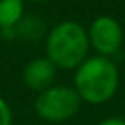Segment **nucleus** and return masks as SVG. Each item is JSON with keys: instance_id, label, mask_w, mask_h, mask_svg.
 Masks as SVG:
<instances>
[{"instance_id": "obj_1", "label": "nucleus", "mask_w": 125, "mask_h": 125, "mask_svg": "<svg viewBox=\"0 0 125 125\" xmlns=\"http://www.w3.org/2000/svg\"><path fill=\"white\" fill-rule=\"evenodd\" d=\"M118 81L120 74L116 65L108 57L94 55L75 69L74 89L84 103L103 104L115 96Z\"/></svg>"}, {"instance_id": "obj_2", "label": "nucleus", "mask_w": 125, "mask_h": 125, "mask_svg": "<svg viewBox=\"0 0 125 125\" xmlns=\"http://www.w3.org/2000/svg\"><path fill=\"white\" fill-rule=\"evenodd\" d=\"M87 31L77 21H62L46 36V58L57 69H77L89 52Z\"/></svg>"}, {"instance_id": "obj_3", "label": "nucleus", "mask_w": 125, "mask_h": 125, "mask_svg": "<svg viewBox=\"0 0 125 125\" xmlns=\"http://www.w3.org/2000/svg\"><path fill=\"white\" fill-rule=\"evenodd\" d=\"M82 99L77 91L69 86H52L40 93L34 99V111L40 118L53 123L74 118L81 110Z\"/></svg>"}, {"instance_id": "obj_4", "label": "nucleus", "mask_w": 125, "mask_h": 125, "mask_svg": "<svg viewBox=\"0 0 125 125\" xmlns=\"http://www.w3.org/2000/svg\"><path fill=\"white\" fill-rule=\"evenodd\" d=\"M89 45L96 50L101 57H111L116 53L123 43V29L120 22L111 16H99L96 17L87 31Z\"/></svg>"}, {"instance_id": "obj_5", "label": "nucleus", "mask_w": 125, "mask_h": 125, "mask_svg": "<svg viewBox=\"0 0 125 125\" xmlns=\"http://www.w3.org/2000/svg\"><path fill=\"white\" fill-rule=\"evenodd\" d=\"M55 75H57V67L46 57L33 58L31 62L26 63V67L22 70V81H24V84L31 91H36L38 94L53 86Z\"/></svg>"}, {"instance_id": "obj_6", "label": "nucleus", "mask_w": 125, "mask_h": 125, "mask_svg": "<svg viewBox=\"0 0 125 125\" xmlns=\"http://www.w3.org/2000/svg\"><path fill=\"white\" fill-rule=\"evenodd\" d=\"M24 12V0H0V29L16 28Z\"/></svg>"}, {"instance_id": "obj_7", "label": "nucleus", "mask_w": 125, "mask_h": 125, "mask_svg": "<svg viewBox=\"0 0 125 125\" xmlns=\"http://www.w3.org/2000/svg\"><path fill=\"white\" fill-rule=\"evenodd\" d=\"M14 122V113L10 104L0 96V125H12Z\"/></svg>"}, {"instance_id": "obj_8", "label": "nucleus", "mask_w": 125, "mask_h": 125, "mask_svg": "<svg viewBox=\"0 0 125 125\" xmlns=\"http://www.w3.org/2000/svg\"><path fill=\"white\" fill-rule=\"evenodd\" d=\"M98 125H125V120L120 116H108V118L101 120Z\"/></svg>"}, {"instance_id": "obj_9", "label": "nucleus", "mask_w": 125, "mask_h": 125, "mask_svg": "<svg viewBox=\"0 0 125 125\" xmlns=\"http://www.w3.org/2000/svg\"><path fill=\"white\" fill-rule=\"evenodd\" d=\"M28 2H36V4H41V2H48V0H28Z\"/></svg>"}]
</instances>
